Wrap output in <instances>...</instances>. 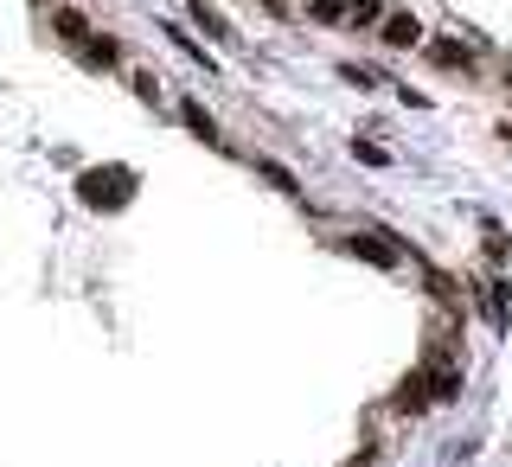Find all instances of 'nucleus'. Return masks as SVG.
I'll return each instance as SVG.
<instances>
[{
	"label": "nucleus",
	"instance_id": "nucleus-1",
	"mask_svg": "<svg viewBox=\"0 0 512 467\" xmlns=\"http://www.w3.org/2000/svg\"><path fill=\"white\" fill-rule=\"evenodd\" d=\"M77 199L96 205V212H122L135 199V173H84L77 180Z\"/></svg>",
	"mask_w": 512,
	"mask_h": 467
},
{
	"label": "nucleus",
	"instance_id": "nucleus-2",
	"mask_svg": "<svg viewBox=\"0 0 512 467\" xmlns=\"http://www.w3.org/2000/svg\"><path fill=\"white\" fill-rule=\"evenodd\" d=\"M378 39L391 45V52H416V45H423V20H416L410 7H391V13L378 20Z\"/></svg>",
	"mask_w": 512,
	"mask_h": 467
},
{
	"label": "nucleus",
	"instance_id": "nucleus-3",
	"mask_svg": "<svg viewBox=\"0 0 512 467\" xmlns=\"http://www.w3.org/2000/svg\"><path fill=\"white\" fill-rule=\"evenodd\" d=\"M423 52H429V64H436V71H455V77H480L474 52H468V45H461V39H448V32H442V39H429Z\"/></svg>",
	"mask_w": 512,
	"mask_h": 467
},
{
	"label": "nucleus",
	"instance_id": "nucleus-4",
	"mask_svg": "<svg viewBox=\"0 0 512 467\" xmlns=\"http://www.w3.org/2000/svg\"><path fill=\"white\" fill-rule=\"evenodd\" d=\"M340 250L359 256V263H372V269H404V263H397V244H378V237H359V231L340 237Z\"/></svg>",
	"mask_w": 512,
	"mask_h": 467
},
{
	"label": "nucleus",
	"instance_id": "nucleus-5",
	"mask_svg": "<svg viewBox=\"0 0 512 467\" xmlns=\"http://www.w3.org/2000/svg\"><path fill=\"white\" fill-rule=\"evenodd\" d=\"M480 256H487V269H512V237L500 231V218L480 212Z\"/></svg>",
	"mask_w": 512,
	"mask_h": 467
},
{
	"label": "nucleus",
	"instance_id": "nucleus-6",
	"mask_svg": "<svg viewBox=\"0 0 512 467\" xmlns=\"http://www.w3.org/2000/svg\"><path fill=\"white\" fill-rule=\"evenodd\" d=\"M391 410H397V416H423V410H429V384H423V365H416V372H410V378H404V384L391 391Z\"/></svg>",
	"mask_w": 512,
	"mask_h": 467
},
{
	"label": "nucleus",
	"instance_id": "nucleus-7",
	"mask_svg": "<svg viewBox=\"0 0 512 467\" xmlns=\"http://www.w3.org/2000/svg\"><path fill=\"white\" fill-rule=\"evenodd\" d=\"M192 7V26L205 32V39H218V45H237V32H231V20H224V13L212 7V0H186Z\"/></svg>",
	"mask_w": 512,
	"mask_h": 467
},
{
	"label": "nucleus",
	"instance_id": "nucleus-8",
	"mask_svg": "<svg viewBox=\"0 0 512 467\" xmlns=\"http://www.w3.org/2000/svg\"><path fill=\"white\" fill-rule=\"evenodd\" d=\"M77 58H84L90 71H116V64H122V45L109 39V32H90V39L77 45Z\"/></svg>",
	"mask_w": 512,
	"mask_h": 467
},
{
	"label": "nucleus",
	"instance_id": "nucleus-9",
	"mask_svg": "<svg viewBox=\"0 0 512 467\" xmlns=\"http://www.w3.org/2000/svg\"><path fill=\"white\" fill-rule=\"evenodd\" d=\"M180 122L192 128V135H199L205 141V148H224V135H218V122L212 116H205V103H192V96H186V103H180Z\"/></svg>",
	"mask_w": 512,
	"mask_h": 467
},
{
	"label": "nucleus",
	"instance_id": "nucleus-10",
	"mask_svg": "<svg viewBox=\"0 0 512 467\" xmlns=\"http://www.w3.org/2000/svg\"><path fill=\"white\" fill-rule=\"evenodd\" d=\"M250 167H256V173H263V180H269V186H276V192H288V199H301V180H295V173H288V167H282V160H269V154H256V160H250Z\"/></svg>",
	"mask_w": 512,
	"mask_h": 467
},
{
	"label": "nucleus",
	"instance_id": "nucleus-11",
	"mask_svg": "<svg viewBox=\"0 0 512 467\" xmlns=\"http://www.w3.org/2000/svg\"><path fill=\"white\" fill-rule=\"evenodd\" d=\"M52 32H58V39H71V45H84L90 39V20L77 7H52Z\"/></svg>",
	"mask_w": 512,
	"mask_h": 467
},
{
	"label": "nucleus",
	"instance_id": "nucleus-12",
	"mask_svg": "<svg viewBox=\"0 0 512 467\" xmlns=\"http://www.w3.org/2000/svg\"><path fill=\"white\" fill-rule=\"evenodd\" d=\"M384 20V0H346V26H378Z\"/></svg>",
	"mask_w": 512,
	"mask_h": 467
},
{
	"label": "nucleus",
	"instance_id": "nucleus-13",
	"mask_svg": "<svg viewBox=\"0 0 512 467\" xmlns=\"http://www.w3.org/2000/svg\"><path fill=\"white\" fill-rule=\"evenodd\" d=\"M308 13H314L320 26H346V0H314Z\"/></svg>",
	"mask_w": 512,
	"mask_h": 467
},
{
	"label": "nucleus",
	"instance_id": "nucleus-14",
	"mask_svg": "<svg viewBox=\"0 0 512 467\" xmlns=\"http://www.w3.org/2000/svg\"><path fill=\"white\" fill-rule=\"evenodd\" d=\"M352 160H365V167H391V154H384L378 141H352Z\"/></svg>",
	"mask_w": 512,
	"mask_h": 467
},
{
	"label": "nucleus",
	"instance_id": "nucleus-15",
	"mask_svg": "<svg viewBox=\"0 0 512 467\" xmlns=\"http://www.w3.org/2000/svg\"><path fill=\"white\" fill-rule=\"evenodd\" d=\"M340 77H346V84H359V90H372V84H378V77H372V71H359V64H340Z\"/></svg>",
	"mask_w": 512,
	"mask_h": 467
},
{
	"label": "nucleus",
	"instance_id": "nucleus-16",
	"mask_svg": "<svg viewBox=\"0 0 512 467\" xmlns=\"http://www.w3.org/2000/svg\"><path fill=\"white\" fill-rule=\"evenodd\" d=\"M346 467H365V455H359V461H346Z\"/></svg>",
	"mask_w": 512,
	"mask_h": 467
}]
</instances>
